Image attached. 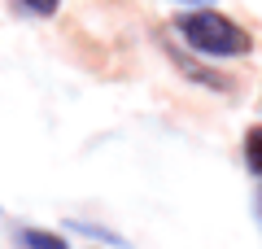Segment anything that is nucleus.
Segmentation results:
<instances>
[{
  "mask_svg": "<svg viewBox=\"0 0 262 249\" xmlns=\"http://www.w3.org/2000/svg\"><path fill=\"white\" fill-rule=\"evenodd\" d=\"M175 27H179V35H184L196 53H206V57H241V53H249L245 27H236L232 18H223V13H214V9L184 13Z\"/></svg>",
  "mask_w": 262,
  "mask_h": 249,
  "instance_id": "obj_1",
  "label": "nucleus"
},
{
  "mask_svg": "<svg viewBox=\"0 0 262 249\" xmlns=\"http://www.w3.org/2000/svg\"><path fill=\"white\" fill-rule=\"evenodd\" d=\"M22 5H27V9H35V13H57V5H61V0H22Z\"/></svg>",
  "mask_w": 262,
  "mask_h": 249,
  "instance_id": "obj_4",
  "label": "nucleus"
},
{
  "mask_svg": "<svg viewBox=\"0 0 262 249\" xmlns=\"http://www.w3.org/2000/svg\"><path fill=\"white\" fill-rule=\"evenodd\" d=\"M245 162H249L253 175H262V127H253L245 136Z\"/></svg>",
  "mask_w": 262,
  "mask_h": 249,
  "instance_id": "obj_2",
  "label": "nucleus"
},
{
  "mask_svg": "<svg viewBox=\"0 0 262 249\" xmlns=\"http://www.w3.org/2000/svg\"><path fill=\"white\" fill-rule=\"evenodd\" d=\"M22 240H27L31 249H66L61 236H53V232H22Z\"/></svg>",
  "mask_w": 262,
  "mask_h": 249,
  "instance_id": "obj_3",
  "label": "nucleus"
}]
</instances>
